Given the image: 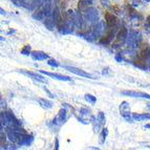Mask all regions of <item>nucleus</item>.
Returning <instances> with one entry per match:
<instances>
[{
    "instance_id": "nucleus-1",
    "label": "nucleus",
    "mask_w": 150,
    "mask_h": 150,
    "mask_svg": "<svg viewBox=\"0 0 150 150\" xmlns=\"http://www.w3.org/2000/svg\"><path fill=\"white\" fill-rule=\"evenodd\" d=\"M6 135L8 140L17 146H30L34 141V137L26 133V131L21 126L6 127Z\"/></svg>"
},
{
    "instance_id": "nucleus-2",
    "label": "nucleus",
    "mask_w": 150,
    "mask_h": 150,
    "mask_svg": "<svg viewBox=\"0 0 150 150\" xmlns=\"http://www.w3.org/2000/svg\"><path fill=\"white\" fill-rule=\"evenodd\" d=\"M53 1L52 0H47L45 1L40 8H38L35 12L33 13V18L36 20L39 21H44L47 17H50L53 15Z\"/></svg>"
},
{
    "instance_id": "nucleus-3",
    "label": "nucleus",
    "mask_w": 150,
    "mask_h": 150,
    "mask_svg": "<svg viewBox=\"0 0 150 150\" xmlns=\"http://www.w3.org/2000/svg\"><path fill=\"white\" fill-rule=\"evenodd\" d=\"M104 30H105L104 22L103 21H98L97 23L93 24V26L89 28V30L87 33L82 34V36L88 41H95L103 35Z\"/></svg>"
},
{
    "instance_id": "nucleus-4",
    "label": "nucleus",
    "mask_w": 150,
    "mask_h": 150,
    "mask_svg": "<svg viewBox=\"0 0 150 150\" xmlns=\"http://www.w3.org/2000/svg\"><path fill=\"white\" fill-rule=\"evenodd\" d=\"M141 42H142V36L140 33H138L134 30H130L128 32V37L126 40L127 47L130 50H133L139 46H141Z\"/></svg>"
},
{
    "instance_id": "nucleus-5",
    "label": "nucleus",
    "mask_w": 150,
    "mask_h": 150,
    "mask_svg": "<svg viewBox=\"0 0 150 150\" xmlns=\"http://www.w3.org/2000/svg\"><path fill=\"white\" fill-rule=\"evenodd\" d=\"M127 37H128V30L125 26H122V28L119 30L118 34L115 35V40L113 41V43H112V47H115V48L120 47L121 45H123L126 42Z\"/></svg>"
},
{
    "instance_id": "nucleus-6",
    "label": "nucleus",
    "mask_w": 150,
    "mask_h": 150,
    "mask_svg": "<svg viewBox=\"0 0 150 150\" xmlns=\"http://www.w3.org/2000/svg\"><path fill=\"white\" fill-rule=\"evenodd\" d=\"M84 18L90 24H95L99 20V11L95 8H88L84 11Z\"/></svg>"
},
{
    "instance_id": "nucleus-7",
    "label": "nucleus",
    "mask_w": 150,
    "mask_h": 150,
    "mask_svg": "<svg viewBox=\"0 0 150 150\" xmlns=\"http://www.w3.org/2000/svg\"><path fill=\"white\" fill-rule=\"evenodd\" d=\"M67 111H66V109H64V108H62V109L58 112V115H56L55 118H54L53 122H52V125H54L55 127L57 128H60L61 126L64 124L66 121H67Z\"/></svg>"
},
{
    "instance_id": "nucleus-8",
    "label": "nucleus",
    "mask_w": 150,
    "mask_h": 150,
    "mask_svg": "<svg viewBox=\"0 0 150 150\" xmlns=\"http://www.w3.org/2000/svg\"><path fill=\"white\" fill-rule=\"evenodd\" d=\"M149 58H150V46L148 43H144V44L141 45L140 52H139L138 56H137L135 59L144 61V62H147V61H149Z\"/></svg>"
},
{
    "instance_id": "nucleus-9",
    "label": "nucleus",
    "mask_w": 150,
    "mask_h": 150,
    "mask_svg": "<svg viewBox=\"0 0 150 150\" xmlns=\"http://www.w3.org/2000/svg\"><path fill=\"white\" fill-rule=\"evenodd\" d=\"M120 113L127 122H133L134 121V119L132 118V115H131V111H130V105L128 104V102L121 103Z\"/></svg>"
},
{
    "instance_id": "nucleus-10",
    "label": "nucleus",
    "mask_w": 150,
    "mask_h": 150,
    "mask_svg": "<svg viewBox=\"0 0 150 150\" xmlns=\"http://www.w3.org/2000/svg\"><path fill=\"white\" fill-rule=\"evenodd\" d=\"M109 28V30H108L107 34H106L105 36H103V37L100 38V40H99L100 44H103V45L108 44V43H110L111 41H112L113 37L115 36V30H117L115 26H113V28Z\"/></svg>"
},
{
    "instance_id": "nucleus-11",
    "label": "nucleus",
    "mask_w": 150,
    "mask_h": 150,
    "mask_svg": "<svg viewBox=\"0 0 150 150\" xmlns=\"http://www.w3.org/2000/svg\"><path fill=\"white\" fill-rule=\"evenodd\" d=\"M65 69L70 71V73L75 74L77 76H80V77H84V78H88V79H93V76L90 75V74L86 73L85 70L80 69V68L74 67V66H65Z\"/></svg>"
},
{
    "instance_id": "nucleus-12",
    "label": "nucleus",
    "mask_w": 150,
    "mask_h": 150,
    "mask_svg": "<svg viewBox=\"0 0 150 150\" xmlns=\"http://www.w3.org/2000/svg\"><path fill=\"white\" fill-rule=\"evenodd\" d=\"M121 93L124 96H128V97L132 98H144V99H149L150 100V95L145 93H141V91H135V90H123Z\"/></svg>"
},
{
    "instance_id": "nucleus-13",
    "label": "nucleus",
    "mask_w": 150,
    "mask_h": 150,
    "mask_svg": "<svg viewBox=\"0 0 150 150\" xmlns=\"http://www.w3.org/2000/svg\"><path fill=\"white\" fill-rule=\"evenodd\" d=\"M40 73L42 75L48 76L50 78H54V79H57L59 81H66V82H70L73 81V79L70 77H67V76L64 75H60V74H55V73H48V71H45V70H40Z\"/></svg>"
},
{
    "instance_id": "nucleus-14",
    "label": "nucleus",
    "mask_w": 150,
    "mask_h": 150,
    "mask_svg": "<svg viewBox=\"0 0 150 150\" xmlns=\"http://www.w3.org/2000/svg\"><path fill=\"white\" fill-rule=\"evenodd\" d=\"M20 73L23 74V75L28 76V77H30V79H33V80L35 81H39V82H43L45 83L46 82V80L44 79V77H42V76L40 75V74L38 73H33V71H28V70H24V69H21Z\"/></svg>"
},
{
    "instance_id": "nucleus-15",
    "label": "nucleus",
    "mask_w": 150,
    "mask_h": 150,
    "mask_svg": "<svg viewBox=\"0 0 150 150\" xmlns=\"http://www.w3.org/2000/svg\"><path fill=\"white\" fill-rule=\"evenodd\" d=\"M105 22L106 25H107V28H113L118 23V18L115 17L113 14L107 12L105 14Z\"/></svg>"
},
{
    "instance_id": "nucleus-16",
    "label": "nucleus",
    "mask_w": 150,
    "mask_h": 150,
    "mask_svg": "<svg viewBox=\"0 0 150 150\" xmlns=\"http://www.w3.org/2000/svg\"><path fill=\"white\" fill-rule=\"evenodd\" d=\"M30 56L35 61H43L50 58L47 54H45L44 52H41V50H34L30 53Z\"/></svg>"
},
{
    "instance_id": "nucleus-17",
    "label": "nucleus",
    "mask_w": 150,
    "mask_h": 150,
    "mask_svg": "<svg viewBox=\"0 0 150 150\" xmlns=\"http://www.w3.org/2000/svg\"><path fill=\"white\" fill-rule=\"evenodd\" d=\"M45 1H47V0H28V3L25 8L30 11H36L38 8H40Z\"/></svg>"
},
{
    "instance_id": "nucleus-18",
    "label": "nucleus",
    "mask_w": 150,
    "mask_h": 150,
    "mask_svg": "<svg viewBox=\"0 0 150 150\" xmlns=\"http://www.w3.org/2000/svg\"><path fill=\"white\" fill-rule=\"evenodd\" d=\"M132 118L134 121L150 120V113H132Z\"/></svg>"
},
{
    "instance_id": "nucleus-19",
    "label": "nucleus",
    "mask_w": 150,
    "mask_h": 150,
    "mask_svg": "<svg viewBox=\"0 0 150 150\" xmlns=\"http://www.w3.org/2000/svg\"><path fill=\"white\" fill-rule=\"evenodd\" d=\"M44 25L48 28V30H50L55 28L56 22H55V20L53 19V17H52V16H50V17H47L46 19H45V20H44Z\"/></svg>"
},
{
    "instance_id": "nucleus-20",
    "label": "nucleus",
    "mask_w": 150,
    "mask_h": 150,
    "mask_svg": "<svg viewBox=\"0 0 150 150\" xmlns=\"http://www.w3.org/2000/svg\"><path fill=\"white\" fill-rule=\"evenodd\" d=\"M38 103L41 105V107H43L44 109H50L53 107V103L48 100H45V99H38Z\"/></svg>"
},
{
    "instance_id": "nucleus-21",
    "label": "nucleus",
    "mask_w": 150,
    "mask_h": 150,
    "mask_svg": "<svg viewBox=\"0 0 150 150\" xmlns=\"http://www.w3.org/2000/svg\"><path fill=\"white\" fill-rule=\"evenodd\" d=\"M97 120H98V123L100 124L101 127H103V126L105 125V123H106V118H105V115H104V112L100 111V112L98 113V115H97Z\"/></svg>"
},
{
    "instance_id": "nucleus-22",
    "label": "nucleus",
    "mask_w": 150,
    "mask_h": 150,
    "mask_svg": "<svg viewBox=\"0 0 150 150\" xmlns=\"http://www.w3.org/2000/svg\"><path fill=\"white\" fill-rule=\"evenodd\" d=\"M84 98H85V100L87 101L89 104H91V105H95L96 102H97V98H96L95 96L90 95V93H86V95L84 96Z\"/></svg>"
},
{
    "instance_id": "nucleus-23",
    "label": "nucleus",
    "mask_w": 150,
    "mask_h": 150,
    "mask_svg": "<svg viewBox=\"0 0 150 150\" xmlns=\"http://www.w3.org/2000/svg\"><path fill=\"white\" fill-rule=\"evenodd\" d=\"M107 134H108L107 128H103L102 131H101V134H100V143H101V144H104V142H105Z\"/></svg>"
},
{
    "instance_id": "nucleus-24",
    "label": "nucleus",
    "mask_w": 150,
    "mask_h": 150,
    "mask_svg": "<svg viewBox=\"0 0 150 150\" xmlns=\"http://www.w3.org/2000/svg\"><path fill=\"white\" fill-rule=\"evenodd\" d=\"M30 53H32V52H30V45H25L24 47L21 50V54H22V55L28 56V55H30Z\"/></svg>"
},
{
    "instance_id": "nucleus-25",
    "label": "nucleus",
    "mask_w": 150,
    "mask_h": 150,
    "mask_svg": "<svg viewBox=\"0 0 150 150\" xmlns=\"http://www.w3.org/2000/svg\"><path fill=\"white\" fill-rule=\"evenodd\" d=\"M47 64L50 65V66H52V67H58V66H59V63H58L56 60H54V59H50Z\"/></svg>"
},
{
    "instance_id": "nucleus-26",
    "label": "nucleus",
    "mask_w": 150,
    "mask_h": 150,
    "mask_svg": "<svg viewBox=\"0 0 150 150\" xmlns=\"http://www.w3.org/2000/svg\"><path fill=\"white\" fill-rule=\"evenodd\" d=\"M80 2L84 6H88V5H91L93 3V0H80Z\"/></svg>"
},
{
    "instance_id": "nucleus-27",
    "label": "nucleus",
    "mask_w": 150,
    "mask_h": 150,
    "mask_svg": "<svg viewBox=\"0 0 150 150\" xmlns=\"http://www.w3.org/2000/svg\"><path fill=\"white\" fill-rule=\"evenodd\" d=\"M101 3H102V5L104 8H109L110 6V2L108 0H101Z\"/></svg>"
},
{
    "instance_id": "nucleus-28",
    "label": "nucleus",
    "mask_w": 150,
    "mask_h": 150,
    "mask_svg": "<svg viewBox=\"0 0 150 150\" xmlns=\"http://www.w3.org/2000/svg\"><path fill=\"white\" fill-rule=\"evenodd\" d=\"M115 59L118 62H122L123 61V57H122V54H118V55L115 56Z\"/></svg>"
},
{
    "instance_id": "nucleus-29",
    "label": "nucleus",
    "mask_w": 150,
    "mask_h": 150,
    "mask_svg": "<svg viewBox=\"0 0 150 150\" xmlns=\"http://www.w3.org/2000/svg\"><path fill=\"white\" fill-rule=\"evenodd\" d=\"M146 28H148V30H150V16L148 17V19H147V23H146Z\"/></svg>"
},
{
    "instance_id": "nucleus-30",
    "label": "nucleus",
    "mask_w": 150,
    "mask_h": 150,
    "mask_svg": "<svg viewBox=\"0 0 150 150\" xmlns=\"http://www.w3.org/2000/svg\"><path fill=\"white\" fill-rule=\"evenodd\" d=\"M56 149H59V143H58V140H56Z\"/></svg>"
},
{
    "instance_id": "nucleus-31",
    "label": "nucleus",
    "mask_w": 150,
    "mask_h": 150,
    "mask_svg": "<svg viewBox=\"0 0 150 150\" xmlns=\"http://www.w3.org/2000/svg\"><path fill=\"white\" fill-rule=\"evenodd\" d=\"M144 127H145L146 129H150V124H146V125L144 126Z\"/></svg>"
},
{
    "instance_id": "nucleus-32",
    "label": "nucleus",
    "mask_w": 150,
    "mask_h": 150,
    "mask_svg": "<svg viewBox=\"0 0 150 150\" xmlns=\"http://www.w3.org/2000/svg\"><path fill=\"white\" fill-rule=\"evenodd\" d=\"M148 68L150 69V58H149V63H148Z\"/></svg>"
},
{
    "instance_id": "nucleus-33",
    "label": "nucleus",
    "mask_w": 150,
    "mask_h": 150,
    "mask_svg": "<svg viewBox=\"0 0 150 150\" xmlns=\"http://www.w3.org/2000/svg\"><path fill=\"white\" fill-rule=\"evenodd\" d=\"M147 107H148V109H150V103H148L147 104Z\"/></svg>"
}]
</instances>
